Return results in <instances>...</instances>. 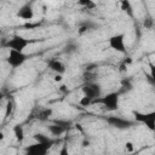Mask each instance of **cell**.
Segmentation results:
<instances>
[{"mask_svg":"<svg viewBox=\"0 0 155 155\" xmlns=\"http://www.w3.org/2000/svg\"><path fill=\"white\" fill-rule=\"evenodd\" d=\"M107 121H108L113 127H116V128H119V130H125V128H128V127H131V126L133 125L132 121L126 120V119L120 117V116H110V117H108Z\"/></svg>","mask_w":155,"mask_h":155,"instance_id":"obj_9","label":"cell"},{"mask_svg":"<svg viewBox=\"0 0 155 155\" xmlns=\"http://www.w3.org/2000/svg\"><path fill=\"white\" fill-rule=\"evenodd\" d=\"M148 67H149V78L151 80V82L155 85V64L153 62H148Z\"/></svg>","mask_w":155,"mask_h":155,"instance_id":"obj_16","label":"cell"},{"mask_svg":"<svg viewBox=\"0 0 155 155\" xmlns=\"http://www.w3.org/2000/svg\"><path fill=\"white\" fill-rule=\"evenodd\" d=\"M108 45L115 52H119V53H122V54L127 53V46H126V42H125V34L124 33L111 35L108 40Z\"/></svg>","mask_w":155,"mask_h":155,"instance_id":"obj_3","label":"cell"},{"mask_svg":"<svg viewBox=\"0 0 155 155\" xmlns=\"http://www.w3.org/2000/svg\"><path fill=\"white\" fill-rule=\"evenodd\" d=\"M33 41L25 36H22L19 34H13L11 38L7 39V41L4 44V46L8 50H15L19 52H24V50L31 44Z\"/></svg>","mask_w":155,"mask_h":155,"instance_id":"obj_1","label":"cell"},{"mask_svg":"<svg viewBox=\"0 0 155 155\" xmlns=\"http://www.w3.org/2000/svg\"><path fill=\"white\" fill-rule=\"evenodd\" d=\"M53 81L54 82H62L63 81V74H54Z\"/></svg>","mask_w":155,"mask_h":155,"instance_id":"obj_19","label":"cell"},{"mask_svg":"<svg viewBox=\"0 0 155 155\" xmlns=\"http://www.w3.org/2000/svg\"><path fill=\"white\" fill-rule=\"evenodd\" d=\"M94 103L102 104L107 110L114 111L119 109V103H120V94L117 92H110L104 96H101L99 98L94 99Z\"/></svg>","mask_w":155,"mask_h":155,"instance_id":"obj_2","label":"cell"},{"mask_svg":"<svg viewBox=\"0 0 155 155\" xmlns=\"http://www.w3.org/2000/svg\"><path fill=\"white\" fill-rule=\"evenodd\" d=\"M27 59H28L27 53L19 52V51H15V50H8V54H7L6 62L11 68H19L25 63Z\"/></svg>","mask_w":155,"mask_h":155,"instance_id":"obj_5","label":"cell"},{"mask_svg":"<svg viewBox=\"0 0 155 155\" xmlns=\"http://www.w3.org/2000/svg\"><path fill=\"white\" fill-rule=\"evenodd\" d=\"M33 138L35 139V142L42 143V144H51V145H53V143H54V140H53L52 138H50L48 136L42 134V133H35V134L33 136Z\"/></svg>","mask_w":155,"mask_h":155,"instance_id":"obj_13","label":"cell"},{"mask_svg":"<svg viewBox=\"0 0 155 155\" xmlns=\"http://www.w3.org/2000/svg\"><path fill=\"white\" fill-rule=\"evenodd\" d=\"M81 6H85V7H90V6H93V2L92 0H76Z\"/></svg>","mask_w":155,"mask_h":155,"instance_id":"obj_18","label":"cell"},{"mask_svg":"<svg viewBox=\"0 0 155 155\" xmlns=\"http://www.w3.org/2000/svg\"><path fill=\"white\" fill-rule=\"evenodd\" d=\"M47 67L54 74H64L65 73V65L59 59H50L47 63Z\"/></svg>","mask_w":155,"mask_h":155,"instance_id":"obj_10","label":"cell"},{"mask_svg":"<svg viewBox=\"0 0 155 155\" xmlns=\"http://www.w3.org/2000/svg\"><path fill=\"white\" fill-rule=\"evenodd\" d=\"M134 119L145 125V127L151 131L155 132V111H149V113H140V111H133Z\"/></svg>","mask_w":155,"mask_h":155,"instance_id":"obj_4","label":"cell"},{"mask_svg":"<svg viewBox=\"0 0 155 155\" xmlns=\"http://www.w3.org/2000/svg\"><path fill=\"white\" fill-rule=\"evenodd\" d=\"M120 10L127 16L133 18L134 17V10L130 0H120Z\"/></svg>","mask_w":155,"mask_h":155,"instance_id":"obj_11","label":"cell"},{"mask_svg":"<svg viewBox=\"0 0 155 155\" xmlns=\"http://www.w3.org/2000/svg\"><path fill=\"white\" fill-rule=\"evenodd\" d=\"M52 145L51 144H42L35 142L33 145H29L25 148V153L29 155H46Z\"/></svg>","mask_w":155,"mask_h":155,"instance_id":"obj_7","label":"cell"},{"mask_svg":"<svg viewBox=\"0 0 155 155\" xmlns=\"http://www.w3.org/2000/svg\"><path fill=\"white\" fill-rule=\"evenodd\" d=\"M12 102L11 101H8V103H7V105H6V116H8V114H11V110H12Z\"/></svg>","mask_w":155,"mask_h":155,"instance_id":"obj_20","label":"cell"},{"mask_svg":"<svg viewBox=\"0 0 155 155\" xmlns=\"http://www.w3.org/2000/svg\"><path fill=\"white\" fill-rule=\"evenodd\" d=\"M82 93L92 99H97L102 96V87L97 82H87L82 86Z\"/></svg>","mask_w":155,"mask_h":155,"instance_id":"obj_6","label":"cell"},{"mask_svg":"<svg viewBox=\"0 0 155 155\" xmlns=\"http://www.w3.org/2000/svg\"><path fill=\"white\" fill-rule=\"evenodd\" d=\"M34 8L30 4H25L23 6L19 7V10L17 11V17L23 19V21H27V22H30L33 21L34 18Z\"/></svg>","mask_w":155,"mask_h":155,"instance_id":"obj_8","label":"cell"},{"mask_svg":"<svg viewBox=\"0 0 155 155\" xmlns=\"http://www.w3.org/2000/svg\"><path fill=\"white\" fill-rule=\"evenodd\" d=\"M50 1H61V0H50Z\"/></svg>","mask_w":155,"mask_h":155,"instance_id":"obj_21","label":"cell"},{"mask_svg":"<svg viewBox=\"0 0 155 155\" xmlns=\"http://www.w3.org/2000/svg\"><path fill=\"white\" fill-rule=\"evenodd\" d=\"M94 103V99H92V98H90V97H87V96H82L80 99H79V104L81 105V107H90L91 104H93Z\"/></svg>","mask_w":155,"mask_h":155,"instance_id":"obj_15","label":"cell"},{"mask_svg":"<svg viewBox=\"0 0 155 155\" xmlns=\"http://www.w3.org/2000/svg\"><path fill=\"white\" fill-rule=\"evenodd\" d=\"M125 150L128 151V153L134 151V144H133V142H131V140H126V142H125Z\"/></svg>","mask_w":155,"mask_h":155,"instance_id":"obj_17","label":"cell"},{"mask_svg":"<svg viewBox=\"0 0 155 155\" xmlns=\"http://www.w3.org/2000/svg\"><path fill=\"white\" fill-rule=\"evenodd\" d=\"M13 136H15L17 142H19V143L23 142V139H24V130H23V127L19 126V125L15 126L13 127Z\"/></svg>","mask_w":155,"mask_h":155,"instance_id":"obj_14","label":"cell"},{"mask_svg":"<svg viewBox=\"0 0 155 155\" xmlns=\"http://www.w3.org/2000/svg\"><path fill=\"white\" fill-rule=\"evenodd\" d=\"M48 132L53 136V137H57V136H61L64 131H65V127L63 126V125H61V124H52V125H50L48 127Z\"/></svg>","mask_w":155,"mask_h":155,"instance_id":"obj_12","label":"cell"}]
</instances>
